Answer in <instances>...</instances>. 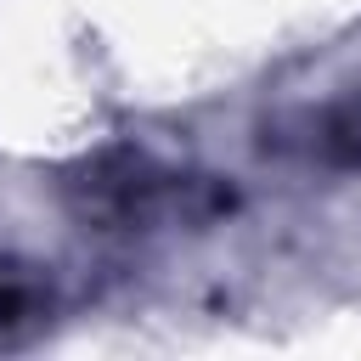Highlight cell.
Returning <instances> with one entry per match:
<instances>
[{
	"label": "cell",
	"instance_id": "obj_1",
	"mask_svg": "<svg viewBox=\"0 0 361 361\" xmlns=\"http://www.w3.org/2000/svg\"><path fill=\"white\" fill-rule=\"evenodd\" d=\"M316 164H338V169H355L361 164V102L350 107H327L305 124V141H299Z\"/></svg>",
	"mask_w": 361,
	"mask_h": 361
},
{
	"label": "cell",
	"instance_id": "obj_2",
	"mask_svg": "<svg viewBox=\"0 0 361 361\" xmlns=\"http://www.w3.org/2000/svg\"><path fill=\"white\" fill-rule=\"evenodd\" d=\"M45 310H51L45 288H39L28 271H17V265H0V344H17V338H28V333L45 322Z\"/></svg>",
	"mask_w": 361,
	"mask_h": 361
}]
</instances>
